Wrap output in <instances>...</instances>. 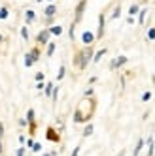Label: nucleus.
I'll list each match as a JSON object with an SVG mask.
<instances>
[{
    "label": "nucleus",
    "mask_w": 155,
    "mask_h": 156,
    "mask_svg": "<svg viewBox=\"0 0 155 156\" xmlns=\"http://www.w3.org/2000/svg\"><path fill=\"white\" fill-rule=\"evenodd\" d=\"M127 57H125V55H121V57H117V58H114L112 60V64H110V68H112V70H115V68H119V66H125L127 64Z\"/></svg>",
    "instance_id": "6e6552de"
},
{
    "label": "nucleus",
    "mask_w": 155,
    "mask_h": 156,
    "mask_svg": "<svg viewBox=\"0 0 155 156\" xmlns=\"http://www.w3.org/2000/svg\"><path fill=\"white\" fill-rule=\"evenodd\" d=\"M4 154V145H2V139H0V156Z\"/></svg>",
    "instance_id": "c9c22d12"
},
{
    "label": "nucleus",
    "mask_w": 155,
    "mask_h": 156,
    "mask_svg": "<svg viewBox=\"0 0 155 156\" xmlns=\"http://www.w3.org/2000/svg\"><path fill=\"white\" fill-rule=\"evenodd\" d=\"M43 92H46V96H51V92H53V85L47 83V85H46V90H43Z\"/></svg>",
    "instance_id": "5701e85b"
},
{
    "label": "nucleus",
    "mask_w": 155,
    "mask_h": 156,
    "mask_svg": "<svg viewBox=\"0 0 155 156\" xmlns=\"http://www.w3.org/2000/svg\"><path fill=\"white\" fill-rule=\"evenodd\" d=\"M85 8H87V0H80V2H78V6H76V12H74V15H76V17H74V21H72L74 25H78V23L81 21Z\"/></svg>",
    "instance_id": "20e7f679"
},
{
    "label": "nucleus",
    "mask_w": 155,
    "mask_h": 156,
    "mask_svg": "<svg viewBox=\"0 0 155 156\" xmlns=\"http://www.w3.org/2000/svg\"><path fill=\"white\" fill-rule=\"evenodd\" d=\"M95 40H96V38H95V34H93V32H89V30H85L83 34H81V41H83V45H91Z\"/></svg>",
    "instance_id": "1a4fd4ad"
},
{
    "label": "nucleus",
    "mask_w": 155,
    "mask_h": 156,
    "mask_svg": "<svg viewBox=\"0 0 155 156\" xmlns=\"http://www.w3.org/2000/svg\"><path fill=\"white\" fill-rule=\"evenodd\" d=\"M49 2H53V0H49Z\"/></svg>",
    "instance_id": "a19ab883"
},
{
    "label": "nucleus",
    "mask_w": 155,
    "mask_h": 156,
    "mask_svg": "<svg viewBox=\"0 0 155 156\" xmlns=\"http://www.w3.org/2000/svg\"><path fill=\"white\" fill-rule=\"evenodd\" d=\"M25 143H27V147H28V149H32V145H34V139H32V137H30V139H27Z\"/></svg>",
    "instance_id": "2f4dec72"
},
{
    "label": "nucleus",
    "mask_w": 155,
    "mask_h": 156,
    "mask_svg": "<svg viewBox=\"0 0 155 156\" xmlns=\"http://www.w3.org/2000/svg\"><path fill=\"white\" fill-rule=\"evenodd\" d=\"M93 130H95V126H93V124H87V126L83 128V137H89L91 133H93Z\"/></svg>",
    "instance_id": "dca6fc26"
},
{
    "label": "nucleus",
    "mask_w": 155,
    "mask_h": 156,
    "mask_svg": "<svg viewBox=\"0 0 155 156\" xmlns=\"http://www.w3.org/2000/svg\"><path fill=\"white\" fill-rule=\"evenodd\" d=\"M93 109H95L93 102L89 98H83L80 105H78V109L74 111V122H87L93 115Z\"/></svg>",
    "instance_id": "f257e3e1"
},
{
    "label": "nucleus",
    "mask_w": 155,
    "mask_h": 156,
    "mask_svg": "<svg viewBox=\"0 0 155 156\" xmlns=\"http://www.w3.org/2000/svg\"><path fill=\"white\" fill-rule=\"evenodd\" d=\"M0 139H4V124L0 122Z\"/></svg>",
    "instance_id": "72a5a7b5"
},
{
    "label": "nucleus",
    "mask_w": 155,
    "mask_h": 156,
    "mask_svg": "<svg viewBox=\"0 0 155 156\" xmlns=\"http://www.w3.org/2000/svg\"><path fill=\"white\" fill-rule=\"evenodd\" d=\"M64 72H66V68H64V66H61V68H59V75H57V79H59V81L64 77Z\"/></svg>",
    "instance_id": "393cba45"
},
{
    "label": "nucleus",
    "mask_w": 155,
    "mask_h": 156,
    "mask_svg": "<svg viewBox=\"0 0 155 156\" xmlns=\"http://www.w3.org/2000/svg\"><path fill=\"white\" fill-rule=\"evenodd\" d=\"M78 154H80V147H76V149L72 151V154H70V156H78Z\"/></svg>",
    "instance_id": "f704fd0d"
},
{
    "label": "nucleus",
    "mask_w": 155,
    "mask_h": 156,
    "mask_svg": "<svg viewBox=\"0 0 155 156\" xmlns=\"http://www.w3.org/2000/svg\"><path fill=\"white\" fill-rule=\"evenodd\" d=\"M32 151H34V152H40V151H42V145L34 141V145H32Z\"/></svg>",
    "instance_id": "cd10ccee"
},
{
    "label": "nucleus",
    "mask_w": 155,
    "mask_h": 156,
    "mask_svg": "<svg viewBox=\"0 0 155 156\" xmlns=\"http://www.w3.org/2000/svg\"><path fill=\"white\" fill-rule=\"evenodd\" d=\"M104 25H106V17H104V13H100V15H98V32L95 34L96 40H102V36H104Z\"/></svg>",
    "instance_id": "423d86ee"
},
{
    "label": "nucleus",
    "mask_w": 155,
    "mask_h": 156,
    "mask_svg": "<svg viewBox=\"0 0 155 156\" xmlns=\"http://www.w3.org/2000/svg\"><path fill=\"white\" fill-rule=\"evenodd\" d=\"M27 122H28L30 133H34V130H36V120H34V109H28V111H27Z\"/></svg>",
    "instance_id": "0eeeda50"
},
{
    "label": "nucleus",
    "mask_w": 155,
    "mask_h": 156,
    "mask_svg": "<svg viewBox=\"0 0 155 156\" xmlns=\"http://www.w3.org/2000/svg\"><path fill=\"white\" fill-rule=\"evenodd\" d=\"M89 60H93V47H91V45H85V49H81L80 53L76 55L74 64H76L80 70H85L87 64H89Z\"/></svg>",
    "instance_id": "f03ea898"
},
{
    "label": "nucleus",
    "mask_w": 155,
    "mask_h": 156,
    "mask_svg": "<svg viewBox=\"0 0 155 156\" xmlns=\"http://www.w3.org/2000/svg\"><path fill=\"white\" fill-rule=\"evenodd\" d=\"M34 21H36V13L32 12V9H27L25 12V23L30 25V23H34Z\"/></svg>",
    "instance_id": "9b49d317"
},
{
    "label": "nucleus",
    "mask_w": 155,
    "mask_h": 156,
    "mask_svg": "<svg viewBox=\"0 0 155 156\" xmlns=\"http://www.w3.org/2000/svg\"><path fill=\"white\" fill-rule=\"evenodd\" d=\"M2 41H4V36H2V34H0V43H2Z\"/></svg>",
    "instance_id": "e433bc0d"
},
{
    "label": "nucleus",
    "mask_w": 155,
    "mask_h": 156,
    "mask_svg": "<svg viewBox=\"0 0 155 156\" xmlns=\"http://www.w3.org/2000/svg\"><path fill=\"white\" fill-rule=\"evenodd\" d=\"M93 96V88H87L85 90V98H91Z\"/></svg>",
    "instance_id": "473e14b6"
},
{
    "label": "nucleus",
    "mask_w": 155,
    "mask_h": 156,
    "mask_svg": "<svg viewBox=\"0 0 155 156\" xmlns=\"http://www.w3.org/2000/svg\"><path fill=\"white\" fill-rule=\"evenodd\" d=\"M25 151H27V149L23 147V145H21V147L17 149V154H15V156H25Z\"/></svg>",
    "instance_id": "c85d7f7f"
},
{
    "label": "nucleus",
    "mask_w": 155,
    "mask_h": 156,
    "mask_svg": "<svg viewBox=\"0 0 155 156\" xmlns=\"http://www.w3.org/2000/svg\"><path fill=\"white\" fill-rule=\"evenodd\" d=\"M138 12H140V6L138 4H132L129 8V15H138Z\"/></svg>",
    "instance_id": "f3484780"
},
{
    "label": "nucleus",
    "mask_w": 155,
    "mask_h": 156,
    "mask_svg": "<svg viewBox=\"0 0 155 156\" xmlns=\"http://www.w3.org/2000/svg\"><path fill=\"white\" fill-rule=\"evenodd\" d=\"M148 40H155V28H149L148 30Z\"/></svg>",
    "instance_id": "bb28decb"
},
{
    "label": "nucleus",
    "mask_w": 155,
    "mask_h": 156,
    "mask_svg": "<svg viewBox=\"0 0 155 156\" xmlns=\"http://www.w3.org/2000/svg\"><path fill=\"white\" fill-rule=\"evenodd\" d=\"M146 15H148L146 9H140V12H138V23H140V25H144V21H146Z\"/></svg>",
    "instance_id": "a211bd4d"
},
{
    "label": "nucleus",
    "mask_w": 155,
    "mask_h": 156,
    "mask_svg": "<svg viewBox=\"0 0 155 156\" xmlns=\"http://www.w3.org/2000/svg\"><path fill=\"white\" fill-rule=\"evenodd\" d=\"M9 12H8V8H0V19H8Z\"/></svg>",
    "instance_id": "4be33fe9"
},
{
    "label": "nucleus",
    "mask_w": 155,
    "mask_h": 156,
    "mask_svg": "<svg viewBox=\"0 0 155 156\" xmlns=\"http://www.w3.org/2000/svg\"><path fill=\"white\" fill-rule=\"evenodd\" d=\"M55 49H57V45H55L53 41H49V43H47V57H53V53H55Z\"/></svg>",
    "instance_id": "6ab92c4d"
},
{
    "label": "nucleus",
    "mask_w": 155,
    "mask_h": 156,
    "mask_svg": "<svg viewBox=\"0 0 155 156\" xmlns=\"http://www.w3.org/2000/svg\"><path fill=\"white\" fill-rule=\"evenodd\" d=\"M42 156H51V154H42Z\"/></svg>",
    "instance_id": "58836bf2"
},
{
    "label": "nucleus",
    "mask_w": 155,
    "mask_h": 156,
    "mask_svg": "<svg viewBox=\"0 0 155 156\" xmlns=\"http://www.w3.org/2000/svg\"><path fill=\"white\" fill-rule=\"evenodd\" d=\"M119 156H125V152H123V151H121V152H119Z\"/></svg>",
    "instance_id": "4c0bfd02"
},
{
    "label": "nucleus",
    "mask_w": 155,
    "mask_h": 156,
    "mask_svg": "<svg viewBox=\"0 0 155 156\" xmlns=\"http://www.w3.org/2000/svg\"><path fill=\"white\" fill-rule=\"evenodd\" d=\"M19 126H21V128H27V126H28L27 119H19Z\"/></svg>",
    "instance_id": "c756f323"
},
{
    "label": "nucleus",
    "mask_w": 155,
    "mask_h": 156,
    "mask_svg": "<svg viewBox=\"0 0 155 156\" xmlns=\"http://www.w3.org/2000/svg\"><path fill=\"white\" fill-rule=\"evenodd\" d=\"M40 58V47H32L27 55H25V66L30 68V66H34Z\"/></svg>",
    "instance_id": "7ed1b4c3"
},
{
    "label": "nucleus",
    "mask_w": 155,
    "mask_h": 156,
    "mask_svg": "<svg viewBox=\"0 0 155 156\" xmlns=\"http://www.w3.org/2000/svg\"><path fill=\"white\" fill-rule=\"evenodd\" d=\"M57 96H59V88H55V87H53V92H51V98H53V102H57Z\"/></svg>",
    "instance_id": "a878e982"
},
{
    "label": "nucleus",
    "mask_w": 155,
    "mask_h": 156,
    "mask_svg": "<svg viewBox=\"0 0 155 156\" xmlns=\"http://www.w3.org/2000/svg\"><path fill=\"white\" fill-rule=\"evenodd\" d=\"M21 38H23L25 41H28V27H23V28H21Z\"/></svg>",
    "instance_id": "aec40b11"
},
{
    "label": "nucleus",
    "mask_w": 155,
    "mask_h": 156,
    "mask_svg": "<svg viewBox=\"0 0 155 156\" xmlns=\"http://www.w3.org/2000/svg\"><path fill=\"white\" fill-rule=\"evenodd\" d=\"M55 13H57V6H55L53 2L43 9V15H46V17H55Z\"/></svg>",
    "instance_id": "9d476101"
},
{
    "label": "nucleus",
    "mask_w": 155,
    "mask_h": 156,
    "mask_svg": "<svg viewBox=\"0 0 155 156\" xmlns=\"http://www.w3.org/2000/svg\"><path fill=\"white\" fill-rule=\"evenodd\" d=\"M106 55V49H100V51H96L95 55H93V62H100V58Z\"/></svg>",
    "instance_id": "4468645a"
},
{
    "label": "nucleus",
    "mask_w": 155,
    "mask_h": 156,
    "mask_svg": "<svg viewBox=\"0 0 155 156\" xmlns=\"http://www.w3.org/2000/svg\"><path fill=\"white\" fill-rule=\"evenodd\" d=\"M47 139L49 141H59V136H57V132L53 128H47Z\"/></svg>",
    "instance_id": "ddd939ff"
},
{
    "label": "nucleus",
    "mask_w": 155,
    "mask_h": 156,
    "mask_svg": "<svg viewBox=\"0 0 155 156\" xmlns=\"http://www.w3.org/2000/svg\"><path fill=\"white\" fill-rule=\"evenodd\" d=\"M142 147H144V139H138V143H136V149H134V152H132V156H140V151H142Z\"/></svg>",
    "instance_id": "2eb2a0df"
},
{
    "label": "nucleus",
    "mask_w": 155,
    "mask_h": 156,
    "mask_svg": "<svg viewBox=\"0 0 155 156\" xmlns=\"http://www.w3.org/2000/svg\"><path fill=\"white\" fill-rule=\"evenodd\" d=\"M47 30H49L51 36H61V34H62V27H61V25H53V27H49Z\"/></svg>",
    "instance_id": "f8f14e48"
},
{
    "label": "nucleus",
    "mask_w": 155,
    "mask_h": 156,
    "mask_svg": "<svg viewBox=\"0 0 155 156\" xmlns=\"http://www.w3.org/2000/svg\"><path fill=\"white\" fill-rule=\"evenodd\" d=\"M34 77H36V81H43V77H46V75H43V72H38Z\"/></svg>",
    "instance_id": "7c9ffc66"
},
{
    "label": "nucleus",
    "mask_w": 155,
    "mask_h": 156,
    "mask_svg": "<svg viewBox=\"0 0 155 156\" xmlns=\"http://www.w3.org/2000/svg\"><path fill=\"white\" fill-rule=\"evenodd\" d=\"M149 100H151V92H149V90L142 94V102H149Z\"/></svg>",
    "instance_id": "b1692460"
},
{
    "label": "nucleus",
    "mask_w": 155,
    "mask_h": 156,
    "mask_svg": "<svg viewBox=\"0 0 155 156\" xmlns=\"http://www.w3.org/2000/svg\"><path fill=\"white\" fill-rule=\"evenodd\" d=\"M119 15H121V6H119V4H117V6H115V8H114V13H112V19H117V17H119Z\"/></svg>",
    "instance_id": "412c9836"
},
{
    "label": "nucleus",
    "mask_w": 155,
    "mask_h": 156,
    "mask_svg": "<svg viewBox=\"0 0 155 156\" xmlns=\"http://www.w3.org/2000/svg\"><path fill=\"white\" fill-rule=\"evenodd\" d=\"M36 2H43V0H36Z\"/></svg>",
    "instance_id": "ea45409f"
},
{
    "label": "nucleus",
    "mask_w": 155,
    "mask_h": 156,
    "mask_svg": "<svg viewBox=\"0 0 155 156\" xmlns=\"http://www.w3.org/2000/svg\"><path fill=\"white\" fill-rule=\"evenodd\" d=\"M49 38H51V34H49V30L46 28V30H42L40 34L36 36V43H38V45H47V43H49Z\"/></svg>",
    "instance_id": "39448f33"
}]
</instances>
